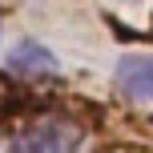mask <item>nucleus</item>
Here are the masks:
<instances>
[{
	"label": "nucleus",
	"instance_id": "nucleus-1",
	"mask_svg": "<svg viewBox=\"0 0 153 153\" xmlns=\"http://www.w3.org/2000/svg\"><path fill=\"white\" fill-rule=\"evenodd\" d=\"M76 149H81V125L65 113H45L12 137V153H76Z\"/></svg>",
	"mask_w": 153,
	"mask_h": 153
},
{
	"label": "nucleus",
	"instance_id": "nucleus-2",
	"mask_svg": "<svg viewBox=\"0 0 153 153\" xmlns=\"http://www.w3.org/2000/svg\"><path fill=\"white\" fill-rule=\"evenodd\" d=\"M117 89L129 101H153V53H129L117 61Z\"/></svg>",
	"mask_w": 153,
	"mask_h": 153
},
{
	"label": "nucleus",
	"instance_id": "nucleus-3",
	"mask_svg": "<svg viewBox=\"0 0 153 153\" xmlns=\"http://www.w3.org/2000/svg\"><path fill=\"white\" fill-rule=\"evenodd\" d=\"M4 65H8L16 76H45V73H56V69H61L56 56L48 53L40 40H32V36H20V40H16Z\"/></svg>",
	"mask_w": 153,
	"mask_h": 153
},
{
	"label": "nucleus",
	"instance_id": "nucleus-4",
	"mask_svg": "<svg viewBox=\"0 0 153 153\" xmlns=\"http://www.w3.org/2000/svg\"><path fill=\"white\" fill-rule=\"evenodd\" d=\"M0 153H12V141H8L4 133H0Z\"/></svg>",
	"mask_w": 153,
	"mask_h": 153
},
{
	"label": "nucleus",
	"instance_id": "nucleus-5",
	"mask_svg": "<svg viewBox=\"0 0 153 153\" xmlns=\"http://www.w3.org/2000/svg\"><path fill=\"white\" fill-rule=\"evenodd\" d=\"M0 28H4V20H0Z\"/></svg>",
	"mask_w": 153,
	"mask_h": 153
}]
</instances>
